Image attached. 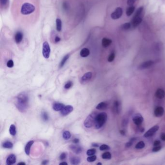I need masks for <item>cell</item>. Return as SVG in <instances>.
Returning <instances> with one entry per match:
<instances>
[{"instance_id": "obj_6", "label": "cell", "mask_w": 165, "mask_h": 165, "mask_svg": "<svg viewBox=\"0 0 165 165\" xmlns=\"http://www.w3.org/2000/svg\"><path fill=\"white\" fill-rule=\"evenodd\" d=\"M123 13L122 8L121 7H117L115 10L111 14V17L113 20H117L120 19L122 16Z\"/></svg>"}, {"instance_id": "obj_12", "label": "cell", "mask_w": 165, "mask_h": 165, "mask_svg": "<svg viewBox=\"0 0 165 165\" xmlns=\"http://www.w3.org/2000/svg\"><path fill=\"white\" fill-rule=\"evenodd\" d=\"M69 148L73 152L76 154H79L83 151V149L80 146L75 145H71Z\"/></svg>"}, {"instance_id": "obj_3", "label": "cell", "mask_w": 165, "mask_h": 165, "mask_svg": "<svg viewBox=\"0 0 165 165\" xmlns=\"http://www.w3.org/2000/svg\"><path fill=\"white\" fill-rule=\"evenodd\" d=\"M35 6L30 3H24L21 8V13L23 15H29L34 12Z\"/></svg>"}, {"instance_id": "obj_40", "label": "cell", "mask_w": 165, "mask_h": 165, "mask_svg": "<svg viewBox=\"0 0 165 165\" xmlns=\"http://www.w3.org/2000/svg\"><path fill=\"white\" fill-rule=\"evenodd\" d=\"M110 149L109 147L106 144H103L101 145L99 147V149L100 151H105V150H108Z\"/></svg>"}, {"instance_id": "obj_22", "label": "cell", "mask_w": 165, "mask_h": 165, "mask_svg": "<svg viewBox=\"0 0 165 165\" xmlns=\"http://www.w3.org/2000/svg\"><path fill=\"white\" fill-rule=\"evenodd\" d=\"M71 164L72 165H78L79 164L80 162V159L79 157H71L70 159Z\"/></svg>"}, {"instance_id": "obj_44", "label": "cell", "mask_w": 165, "mask_h": 165, "mask_svg": "<svg viewBox=\"0 0 165 165\" xmlns=\"http://www.w3.org/2000/svg\"><path fill=\"white\" fill-rule=\"evenodd\" d=\"M161 149V146H155L154 147L153 149V152H158L159 151H160Z\"/></svg>"}, {"instance_id": "obj_31", "label": "cell", "mask_w": 165, "mask_h": 165, "mask_svg": "<svg viewBox=\"0 0 165 165\" xmlns=\"http://www.w3.org/2000/svg\"><path fill=\"white\" fill-rule=\"evenodd\" d=\"M145 146V144L144 142L143 141H140L136 144L135 148L137 149H141L144 147Z\"/></svg>"}, {"instance_id": "obj_16", "label": "cell", "mask_w": 165, "mask_h": 165, "mask_svg": "<svg viewBox=\"0 0 165 165\" xmlns=\"http://www.w3.org/2000/svg\"><path fill=\"white\" fill-rule=\"evenodd\" d=\"M155 96L159 99H162L165 96V91L162 89H158L156 91Z\"/></svg>"}, {"instance_id": "obj_52", "label": "cell", "mask_w": 165, "mask_h": 165, "mask_svg": "<svg viewBox=\"0 0 165 165\" xmlns=\"http://www.w3.org/2000/svg\"><path fill=\"white\" fill-rule=\"evenodd\" d=\"M63 8H65V9H67L68 8V6H67V4H66V3L63 4Z\"/></svg>"}, {"instance_id": "obj_53", "label": "cell", "mask_w": 165, "mask_h": 165, "mask_svg": "<svg viewBox=\"0 0 165 165\" xmlns=\"http://www.w3.org/2000/svg\"><path fill=\"white\" fill-rule=\"evenodd\" d=\"M18 165H25L26 164L24 162H20L17 164Z\"/></svg>"}, {"instance_id": "obj_42", "label": "cell", "mask_w": 165, "mask_h": 165, "mask_svg": "<svg viewBox=\"0 0 165 165\" xmlns=\"http://www.w3.org/2000/svg\"><path fill=\"white\" fill-rule=\"evenodd\" d=\"M7 66L9 68H12L14 66V62L12 60H9L7 63Z\"/></svg>"}, {"instance_id": "obj_51", "label": "cell", "mask_w": 165, "mask_h": 165, "mask_svg": "<svg viewBox=\"0 0 165 165\" xmlns=\"http://www.w3.org/2000/svg\"><path fill=\"white\" fill-rule=\"evenodd\" d=\"M73 142H74V143L77 144V143H78L79 142V139H75L74 140H73Z\"/></svg>"}, {"instance_id": "obj_25", "label": "cell", "mask_w": 165, "mask_h": 165, "mask_svg": "<svg viewBox=\"0 0 165 165\" xmlns=\"http://www.w3.org/2000/svg\"><path fill=\"white\" fill-rule=\"evenodd\" d=\"M3 147L6 149H12L13 147V144L10 141H6L3 143Z\"/></svg>"}, {"instance_id": "obj_37", "label": "cell", "mask_w": 165, "mask_h": 165, "mask_svg": "<svg viewBox=\"0 0 165 165\" xmlns=\"http://www.w3.org/2000/svg\"><path fill=\"white\" fill-rule=\"evenodd\" d=\"M143 10V6H140V7L137 10L136 14L135 16H140L142 14V13Z\"/></svg>"}, {"instance_id": "obj_26", "label": "cell", "mask_w": 165, "mask_h": 165, "mask_svg": "<svg viewBox=\"0 0 165 165\" xmlns=\"http://www.w3.org/2000/svg\"><path fill=\"white\" fill-rule=\"evenodd\" d=\"M135 9V6H133V5L130 6V7H128V8L127 9L126 11V15H127L128 16H130L133 13V12H134Z\"/></svg>"}, {"instance_id": "obj_33", "label": "cell", "mask_w": 165, "mask_h": 165, "mask_svg": "<svg viewBox=\"0 0 165 165\" xmlns=\"http://www.w3.org/2000/svg\"><path fill=\"white\" fill-rule=\"evenodd\" d=\"M41 117H42V118L43 120V121H44L45 122L48 121L49 115H48V114L47 113V112H45V111L42 112V114H41Z\"/></svg>"}, {"instance_id": "obj_15", "label": "cell", "mask_w": 165, "mask_h": 165, "mask_svg": "<svg viewBox=\"0 0 165 165\" xmlns=\"http://www.w3.org/2000/svg\"><path fill=\"white\" fill-rule=\"evenodd\" d=\"M153 64V62L152 61H148L145 62L143 63H142L141 65L139 67V68L140 69H144L148 68L150 67H151Z\"/></svg>"}, {"instance_id": "obj_2", "label": "cell", "mask_w": 165, "mask_h": 165, "mask_svg": "<svg viewBox=\"0 0 165 165\" xmlns=\"http://www.w3.org/2000/svg\"><path fill=\"white\" fill-rule=\"evenodd\" d=\"M107 114L105 112L100 113L96 115L95 124L96 129H100L104 125L107 120Z\"/></svg>"}, {"instance_id": "obj_24", "label": "cell", "mask_w": 165, "mask_h": 165, "mask_svg": "<svg viewBox=\"0 0 165 165\" xmlns=\"http://www.w3.org/2000/svg\"><path fill=\"white\" fill-rule=\"evenodd\" d=\"M113 109H114V111L117 113H119V112H120V104L119 102V101H116L114 103Z\"/></svg>"}, {"instance_id": "obj_17", "label": "cell", "mask_w": 165, "mask_h": 165, "mask_svg": "<svg viewBox=\"0 0 165 165\" xmlns=\"http://www.w3.org/2000/svg\"><path fill=\"white\" fill-rule=\"evenodd\" d=\"M65 107V105L61 103H55L53 105V109L55 111H61Z\"/></svg>"}, {"instance_id": "obj_55", "label": "cell", "mask_w": 165, "mask_h": 165, "mask_svg": "<svg viewBox=\"0 0 165 165\" xmlns=\"http://www.w3.org/2000/svg\"><path fill=\"white\" fill-rule=\"evenodd\" d=\"M92 145L94 147H98V145L96 143H93L92 144Z\"/></svg>"}, {"instance_id": "obj_29", "label": "cell", "mask_w": 165, "mask_h": 165, "mask_svg": "<svg viewBox=\"0 0 165 165\" xmlns=\"http://www.w3.org/2000/svg\"><path fill=\"white\" fill-rule=\"evenodd\" d=\"M71 136V134L70 133V132L68 131H66L64 132L62 134V137L64 140H68L70 139Z\"/></svg>"}, {"instance_id": "obj_43", "label": "cell", "mask_w": 165, "mask_h": 165, "mask_svg": "<svg viewBox=\"0 0 165 165\" xmlns=\"http://www.w3.org/2000/svg\"><path fill=\"white\" fill-rule=\"evenodd\" d=\"M66 158V153H62L61 154V155L60 156V159L61 160H65Z\"/></svg>"}, {"instance_id": "obj_23", "label": "cell", "mask_w": 165, "mask_h": 165, "mask_svg": "<svg viewBox=\"0 0 165 165\" xmlns=\"http://www.w3.org/2000/svg\"><path fill=\"white\" fill-rule=\"evenodd\" d=\"M107 104L105 102H102L99 103L97 105L96 108L98 110H104L107 108Z\"/></svg>"}, {"instance_id": "obj_28", "label": "cell", "mask_w": 165, "mask_h": 165, "mask_svg": "<svg viewBox=\"0 0 165 165\" xmlns=\"http://www.w3.org/2000/svg\"><path fill=\"white\" fill-rule=\"evenodd\" d=\"M9 132L12 136H15L16 133V127L14 124H11L9 128Z\"/></svg>"}, {"instance_id": "obj_13", "label": "cell", "mask_w": 165, "mask_h": 165, "mask_svg": "<svg viewBox=\"0 0 165 165\" xmlns=\"http://www.w3.org/2000/svg\"><path fill=\"white\" fill-rule=\"evenodd\" d=\"M16 160V155L14 154H11L8 156L6 159V164L8 165H11L14 164Z\"/></svg>"}, {"instance_id": "obj_11", "label": "cell", "mask_w": 165, "mask_h": 165, "mask_svg": "<svg viewBox=\"0 0 165 165\" xmlns=\"http://www.w3.org/2000/svg\"><path fill=\"white\" fill-rule=\"evenodd\" d=\"M142 18L140 16H135L132 20V25L134 27H136L138 26L142 22Z\"/></svg>"}, {"instance_id": "obj_34", "label": "cell", "mask_w": 165, "mask_h": 165, "mask_svg": "<svg viewBox=\"0 0 165 165\" xmlns=\"http://www.w3.org/2000/svg\"><path fill=\"white\" fill-rule=\"evenodd\" d=\"M130 27H131V24L129 22L125 23L124 24H123L121 26L122 29L124 30H127L128 29H129L130 28Z\"/></svg>"}, {"instance_id": "obj_4", "label": "cell", "mask_w": 165, "mask_h": 165, "mask_svg": "<svg viewBox=\"0 0 165 165\" xmlns=\"http://www.w3.org/2000/svg\"><path fill=\"white\" fill-rule=\"evenodd\" d=\"M96 115L97 114L95 112H93L89 115L84 121V126L88 128L92 127L95 124Z\"/></svg>"}, {"instance_id": "obj_18", "label": "cell", "mask_w": 165, "mask_h": 165, "mask_svg": "<svg viewBox=\"0 0 165 165\" xmlns=\"http://www.w3.org/2000/svg\"><path fill=\"white\" fill-rule=\"evenodd\" d=\"M23 38V34L21 32H18L16 33L15 36V40L17 44L20 43Z\"/></svg>"}, {"instance_id": "obj_50", "label": "cell", "mask_w": 165, "mask_h": 165, "mask_svg": "<svg viewBox=\"0 0 165 165\" xmlns=\"http://www.w3.org/2000/svg\"><path fill=\"white\" fill-rule=\"evenodd\" d=\"M49 163V160H45L44 161H42V165H47V164H48Z\"/></svg>"}, {"instance_id": "obj_8", "label": "cell", "mask_w": 165, "mask_h": 165, "mask_svg": "<svg viewBox=\"0 0 165 165\" xmlns=\"http://www.w3.org/2000/svg\"><path fill=\"white\" fill-rule=\"evenodd\" d=\"M133 121L136 125L140 126L143 121V118L140 114H136L133 117Z\"/></svg>"}, {"instance_id": "obj_20", "label": "cell", "mask_w": 165, "mask_h": 165, "mask_svg": "<svg viewBox=\"0 0 165 165\" xmlns=\"http://www.w3.org/2000/svg\"><path fill=\"white\" fill-rule=\"evenodd\" d=\"M112 41L107 38H104L102 40V45L103 47L104 48H107L111 45Z\"/></svg>"}, {"instance_id": "obj_49", "label": "cell", "mask_w": 165, "mask_h": 165, "mask_svg": "<svg viewBox=\"0 0 165 165\" xmlns=\"http://www.w3.org/2000/svg\"><path fill=\"white\" fill-rule=\"evenodd\" d=\"M61 40V38L58 37V36H56V37H55V41L56 43H58Z\"/></svg>"}, {"instance_id": "obj_21", "label": "cell", "mask_w": 165, "mask_h": 165, "mask_svg": "<svg viewBox=\"0 0 165 165\" xmlns=\"http://www.w3.org/2000/svg\"><path fill=\"white\" fill-rule=\"evenodd\" d=\"M90 50L87 48H83L82 49L80 52V55L82 57L85 58L88 57L90 55Z\"/></svg>"}, {"instance_id": "obj_36", "label": "cell", "mask_w": 165, "mask_h": 165, "mask_svg": "<svg viewBox=\"0 0 165 165\" xmlns=\"http://www.w3.org/2000/svg\"><path fill=\"white\" fill-rule=\"evenodd\" d=\"M0 2H1V7L5 8L9 4V0H0Z\"/></svg>"}, {"instance_id": "obj_46", "label": "cell", "mask_w": 165, "mask_h": 165, "mask_svg": "<svg viewBox=\"0 0 165 165\" xmlns=\"http://www.w3.org/2000/svg\"><path fill=\"white\" fill-rule=\"evenodd\" d=\"M133 141H134V139H132L129 142H128V143H127L126 144V146L128 147H131V145L133 144Z\"/></svg>"}, {"instance_id": "obj_9", "label": "cell", "mask_w": 165, "mask_h": 165, "mask_svg": "<svg viewBox=\"0 0 165 165\" xmlns=\"http://www.w3.org/2000/svg\"><path fill=\"white\" fill-rule=\"evenodd\" d=\"M73 107L71 105L66 106L61 111V113L62 116L67 115L73 111Z\"/></svg>"}, {"instance_id": "obj_32", "label": "cell", "mask_w": 165, "mask_h": 165, "mask_svg": "<svg viewBox=\"0 0 165 165\" xmlns=\"http://www.w3.org/2000/svg\"><path fill=\"white\" fill-rule=\"evenodd\" d=\"M56 29L58 32H60L62 30V21L59 19L56 20Z\"/></svg>"}, {"instance_id": "obj_45", "label": "cell", "mask_w": 165, "mask_h": 165, "mask_svg": "<svg viewBox=\"0 0 165 165\" xmlns=\"http://www.w3.org/2000/svg\"><path fill=\"white\" fill-rule=\"evenodd\" d=\"M136 1V0H127V4L130 6H132L135 3Z\"/></svg>"}, {"instance_id": "obj_7", "label": "cell", "mask_w": 165, "mask_h": 165, "mask_svg": "<svg viewBox=\"0 0 165 165\" xmlns=\"http://www.w3.org/2000/svg\"><path fill=\"white\" fill-rule=\"evenodd\" d=\"M159 126L155 125L152 127L149 130L147 131L144 135V136L145 137H148L153 136L159 129Z\"/></svg>"}, {"instance_id": "obj_47", "label": "cell", "mask_w": 165, "mask_h": 165, "mask_svg": "<svg viewBox=\"0 0 165 165\" xmlns=\"http://www.w3.org/2000/svg\"><path fill=\"white\" fill-rule=\"evenodd\" d=\"M160 143H161L160 141H159V140H155V141H154V142L153 145H154V146H159V145H160Z\"/></svg>"}, {"instance_id": "obj_5", "label": "cell", "mask_w": 165, "mask_h": 165, "mask_svg": "<svg viewBox=\"0 0 165 165\" xmlns=\"http://www.w3.org/2000/svg\"><path fill=\"white\" fill-rule=\"evenodd\" d=\"M50 45L47 42H45L43 45L42 54L44 57L45 59H48L50 57Z\"/></svg>"}, {"instance_id": "obj_27", "label": "cell", "mask_w": 165, "mask_h": 165, "mask_svg": "<svg viewBox=\"0 0 165 165\" xmlns=\"http://www.w3.org/2000/svg\"><path fill=\"white\" fill-rule=\"evenodd\" d=\"M69 54L66 55L63 58V59L61 61L60 64V66H59L60 68H62L64 66V65H65V63H66V61L69 59Z\"/></svg>"}, {"instance_id": "obj_1", "label": "cell", "mask_w": 165, "mask_h": 165, "mask_svg": "<svg viewBox=\"0 0 165 165\" xmlns=\"http://www.w3.org/2000/svg\"><path fill=\"white\" fill-rule=\"evenodd\" d=\"M15 106L20 112H26L29 107V97L28 94L22 92L18 95L16 98Z\"/></svg>"}, {"instance_id": "obj_38", "label": "cell", "mask_w": 165, "mask_h": 165, "mask_svg": "<svg viewBox=\"0 0 165 165\" xmlns=\"http://www.w3.org/2000/svg\"><path fill=\"white\" fill-rule=\"evenodd\" d=\"M115 53L114 52H112L111 54L109 55V56L108 57V59H107L108 62H113V60L115 59Z\"/></svg>"}, {"instance_id": "obj_35", "label": "cell", "mask_w": 165, "mask_h": 165, "mask_svg": "<svg viewBox=\"0 0 165 165\" xmlns=\"http://www.w3.org/2000/svg\"><path fill=\"white\" fill-rule=\"evenodd\" d=\"M96 152V151L95 149H91L88 150L87 152V155L88 156H91V155H94Z\"/></svg>"}, {"instance_id": "obj_39", "label": "cell", "mask_w": 165, "mask_h": 165, "mask_svg": "<svg viewBox=\"0 0 165 165\" xmlns=\"http://www.w3.org/2000/svg\"><path fill=\"white\" fill-rule=\"evenodd\" d=\"M96 158H97V157L96 155H91V157H89L87 158V160L89 162H93L95 161L96 160Z\"/></svg>"}, {"instance_id": "obj_19", "label": "cell", "mask_w": 165, "mask_h": 165, "mask_svg": "<svg viewBox=\"0 0 165 165\" xmlns=\"http://www.w3.org/2000/svg\"><path fill=\"white\" fill-rule=\"evenodd\" d=\"M34 143L33 140H31L27 143L25 147V152L27 155H29L30 153V150L32 146Z\"/></svg>"}, {"instance_id": "obj_30", "label": "cell", "mask_w": 165, "mask_h": 165, "mask_svg": "<svg viewBox=\"0 0 165 165\" xmlns=\"http://www.w3.org/2000/svg\"><path fill=\"white\" fill-rule=\"evenodd\" d=\"M102 158L104 159H111V154L109 152H105L102 154Z\"/></svg>"}, {"instance_id": "obj_54", "label": "cell", "mask_w": 165, "mask_h": 165, "mask_svg": "<svg viewBox=\"0 0 165 165\" xmlns=\"http://www.w3.org/2000/svg\"><path fill=\"white\" fill-rule=\"evenodd\" d=\"M60 165H68V164L66 163V162H62V163H61L60 164Z\"/></svg>"}, {"instance_id": "obj_41", "label": "cell", "mask_w": 165, "mask_h": 165, "mask_svg": "<svg viewBox=\"0 0 165 165\" xmlns=\"http://www.w3.org/2000/svg\"><path fill=\"white\" fill-rule=\"evenodd\" d=\"M72 85L73 82L71 81H69L65 84V88L66 89H69L72 86Z\"/></svg>"}, {"instance_id": "obj_56", "label": "cell", "mask_w": 165, "mask_h": 165, "mask_svg": "<svg viewBox=\"0 0 165 165\" xmlns=\"http://www.w3.org/2000/svg\"><path fill=\"white\" fill-rule=\"evenodd\" d=\"M97 165H102V163H97Z\"/></svg>"}, {"instance_id": "obj_14", "label": "cell", "mask_w": 165, "mask_h": 165, "mask_svg": "<svg viewBox=\"0 0 165 165\" xmlns=\"http://www.w3.org/2000/svg\"><path fill=\"white\" fill-rule=\"evenodd\" d=\"M164 109L163 107L160 106L156 107L154 111V115L156 117H160L162 116L164 114Z\"/></svg>"}, {"instance_id": "obj_48", "label": "cell", "mask_w": 165, "mask_h": 165, "mask_svg": "<svg viewBox=\"0 0 165 165\" xmlns=\"http://www.w3.org/2000/svg\"><path fill=\"white\" fill-rule=\"evenodd\" d=\"M161 139L162 140L165 141V134L163 133L161 135Z\"/></svg>"}, {"instance_id": "obj_10", "label": "cell", "mask_w": 165, "mask_h": 165, "mask_svg": "<svg viewBox=\"0 0 165 165\" xmlns=\"http://www.w3.org/2000/svg\"><path fill=\"white\" fill-rule=\"evenodd\" d=\"M92 78V73L91 72H88L83 75L81 78V83H86Z\"/></svg>"}]
</instances>
